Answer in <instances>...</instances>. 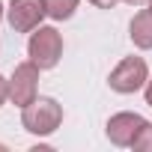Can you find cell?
<instances>
[{"label": "cell", "mask_w": 152, "mask_h": 152, "mask_svg": "<svg viewBox=\"0 0 152 152\" xmlns=\"http://www.w3.org/2000/svg\"><path fill=\"white\" fill-rule=\"evenodd\" d=\"M125 3H143V0H125Z\"/></svg>", "instance_id": "cell-13"}, {"label": "cell", "mask_w": 152, "mask_h": 152, "mask_svg": "<svg viewBox=\"0 0 152 152\" xmlns=\"http://www.w3.org/2000/svg\"><path fill=\"white\" fill-rule=\"evenodd\" d=\"M143 125H146V119L140 113H116L107 122V137L116 146H134V140L143 131Z\"/></svg>", "instance_id": "cell-6"}, {"label": "cell", "mask_w": 152, "mask_h": 152, "mask_svg": "<svg viewBox=\"0 0 152 152\" xmlns=\"http://www.w3.org/2000/svg\"><path fill=\"white\" fill-rule=\"evenodd\" d=\"M36 81H39V66L30 60V63H21L15 66V75H12V81H9V99L24 107L36 99Z\"/></svg>", "instance_id": "cell-5"}, {"label": "cell", "mask_w": 152, "mask_h": 152, "mask_svg": "<svg viewBox=\"0 0 152 152\" xmlns=\"http://www.w3.org/2000/svg\"><path fill=\"white\" fill-rule=\"evenodd\" d=\"M45 6H48V15L54 21H66L75 15V9H78V0H45Z\"/></svg>", "instance_id": "cell-8"}, {"label": "cell", "mask_w": 152, "mask_h": 152, "mask_svg": "<svg viewBox=\"0 0 152 152\" xmlns=\"http://www.w3.org/2000/svg\"><path fill=\"white\" fill-rule=\"evenodd\" d=\"M146 81H149V72H146V63L140 57H125L110 72V90H116V93H134Z\"/></svg>", "instance_id": "cell-3"}, {"label": "cell", "mask_w": 152, "mask_h": 152, "mask_svg": "<svg viewBox=\"0 0 152 152\" xmlns=\"http://www.w3.org/2000/svg\"><path fill=\"white\" fill-rule=\"evenodd\" d=\"M146 104H149V107H152V78H149V81H146Z\"/></svg>", "instance_id": "cell-12"}, {"label": "cell", "mask_w": 152, "mask_h": 152, "mask_svg": "<svg viewBox=\"0 0 152 152\" xmlns=\"http://www.w3.org/2000/svg\"><path fill=\"white\" fill-rule=\"evenodd\" d=\"M90 3H93V6H99V9H113L119 0H90Z\"/></svg>", "instance_id": "cell-11"}, {"label": "cell", "mask_w": 152, "mask_h": 152, "mask_svg": "<svg viewBox=\"0 0 152 152\" xmlns=\"http://www.w3.org/2000/svg\"><path fill=\"white\" fill-rule=\"evenodd\" d=\"M0 18H3V3H0Z\"/></svg>", "instance_id": "cell-14"}, {"label": "cell", "mask_w": 152, "mask_h": 152, "mask_svg": "<svg viewBox=\"0 0 152 152\" xmlns=\"http://www.w3.org/2000/svg\"><path fill=\"white\" fill-rule=\"evenodd\" d=\"M48 15L45 0H12L9 3V24L15 33H30Z\"/></svg>", "instance_id": "cell-4"}, {"label": "cell", "mask_w": 152, "mask_h": 152, "mask_svg": "<svg viewBox=\"0 0 152 152\" xmlns=\"http://www.w3.org/2000/svg\"><path fill=\"white\" fill-rule=\"evenodd\" d=\"M27 51L39 69H54L63 57V39L54 27H36V33L27 42Z\"/></svg>", "instance_id": "cell-2"}, {"label": "cell", "mask_w": 152, "mask_h": 152, "mask_svg": "<svg viewBox=\"0 0 152 152\" xmlns=\"http://www.w3.org/2000/svg\"><path fill=\"white\" fill-rule=\"evenodd\" d=\"M134 149H152V122L143 125V131H140L137 140H134Z\"/></svg>", "instance_id": "cell-9"}, {"label": "cell", "mask_w": 152, "mask_h": 152, "mask_svg": "<svg viewBox=\"0 0 152 152\" xmlns=\"http://www.w3.org/2000/svg\"><path fill=\"white\" fill-rule=\"evenodd\" d=\"M21 122L30 134H51L63 122V107L54 99H33L30 104L21 107Z\"/></svg>", "instance_id": "cell-1"}, {"label": "cell", "mask_w": 152, "mask_h": 152, "mask_svg": "<svg viewBox=\"0 0 152 152\" xmlns=\"http://www.w3.org/2000/svg\"><path fill=\"white\" fill-rule=\"evenodd\" d=\"M131 39L137 48H152V9H143L131 18Z\"/></svg>", "instance_id": "cell-7"}, {"label": "cell", "mask_w": 152, "mask_h": 152, "mask_svg": "<svg viewBox=\"0 0 152 152\" xmlns=\"http://www.w3.org/2000/svg\"><path fill=\"white\" fill-rule=\"evenodd\" d=\"M149 9H152V0H149Z\"/></svg>", "instance_id": "cell-15"}, {"label": "cell", "mask_w": 152, "mask_h": 152, "mask_svg": "<svg viewBox=\"0 0 152 152\" xmlns=\"http://www.w3.org/2000/svg\"><path fill=\"white\" fill-rule=\"evenodd\" d=\"M6 99H9V81L3 78V75H0V104H3Z\"/></svg>", "instance_id": "cell-10"}]
</instances>
